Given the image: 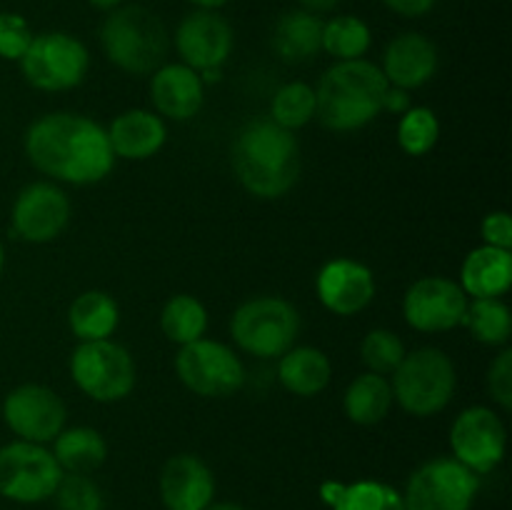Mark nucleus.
Masks as SVG:
<instances>
[{
	"instance_id": "f704fd0d",
	"label": "nucleus",
	"mask_w": 512,
	"mask_h": 510,
	"mask_svg": "<svg viewBox=\"0 0 512 510\" xmlns=\"http://www.w3.org/2000/svg\"><path fill=\"white\" fill-rule=\"evenodd\" d=\"M58 510H103V493L88 475L63 473L53 493Z\"/></svg>"
},
{
	"instance_id": "37998d69",
	"label": "nucleus",
	"mask_w": 512,
	"mask_h": 510,
	"mask_svg": "<svg viewBox=\"0 0 512 510\" xmlns=\"http://www.w3.org/2000/svg\"><path fill=\"white\" fill-rule=\"evenodd\" d=\"M198 10H220L223 5H228L230 0H190Z\"/></svg>"
},
{
	"instance_id": "c9c22d12",
	"label": "nucleus",
	"mask_w": 512,
	"mask_h": 510,
	"mask_svg": "<svg viewBox=\"0 0 512 510\" xmlns=\"http://www.w3.org/2000/svg\"><path fill=\"white\" fill-rule=\"evenodd\" d=\"M33 35L35 33L23 15L10 13V10L0 13V58L18 63L28 45L33 43Z\"/></svg>"
},
{
	"instance_id": "2eb2a0df",
	"label": "nucleus",
	"mask_w": 512,
	"mask_h": 510,
	"mask_svg": "<svg viewBox=\"0 0 512 510\" xmlns=\"http://www.w3.org/2000/svg\"><path fill=\"white\" fill-rule=\"evenodd\" d=\"M233 45V28L218 10H193L175 30L180 63L198 70L200 75L223 68L233 53Z\"/></svg>"
},
{
	"instance_id": "a19ab883",
	"label": "nucleus",
	"mask_w": 512,
	"mask_h": 510,
	"mask_svg": "<svg viewBox=\"0 0 512 510\" xmlns=\"http://www.w3.org/2000/svg\"><path fill=\"white\" fill-rule=\"evenodd\" d=\"M298 5L300 10H308V13L313 15H323L338 8L340 0H298Z\"/></svg>"
},
{
	"instance_id": "393cba45",
	"label": "nucleus",
	"mask_w": 512,
	"mask_h": 510,
	"mask_svg": "<svg viewBox=\"0 0 512 510\" xmlns=\"http://www.w3.org/2000/svg\"><path fill=\"white\" fill-rule=\"evenodd\" d=\"M320 500L330 510H405L403 493L380 480H325L320 485Z\"/></svg>"
},
{
	"instance_id": "a878e982",
	"label": "nucleus",
	"mask_w": 512,
	"mask_h": 510,
	"mask_svg": "<svg viewBox=\"0 0 512 510\" xmlns=\"http://www.w3.org/2000/svg\"><path fill=\"white\" fill-rule=\"evenodd\" d=\"M120 323V308L105 290H85L70 303L68 325L80 343L108 340Z\"/></svg>"
},
{
	"instance_id": "20e7f679",
	"label": "nucleus",
	"mask_w": 512,
	"mask_h": 510,
	"mask_svg": "<svg viewBox=\"0 0 512 510\" xmlns=\"http://www.w3.org/2000/svg\"><path fill=\"white\" fill-rule=\"evenodd\" d=\"M100 45L105 58L123 73L153 75L165 63L170 35L163 20L145 5H120L103 20Z\"/></svg>"
},
{
	"instance_id": "72a5a7b5",
	"label": "nucleus",
	"mask_w": 512,
	"mask_h": 510,
	"mask_svg": "<svg viewBox=\"0 0 512 510\" xmlns=\"http://www.w3.org/2000/svg\"><path fill=\"white\" fill-rule=\"evenodd\" d=\"M405 343L398 338V333L388 328H375L370 330L363 338V345H360V358H363L365 368L370 373L378 375H393L395 368L403 363L405 358Z\"/></svg>"
},
{
	"instance_id": "1a4fd4ad",
	"label": "nucleus",
	"mask_w": 512,
	"mask_h": 510,
	"mask_svg": "<svg viewBox=\"0 0 512 510\" xmlns=\"http://www.w3.org/2000/svg\"><path fill=\"white\" fill-rule=\"evenodd\" d=\"M63 468L45 445L13 440L0 445V495L13 503L33 505L53 498Z\"/></svg>"
},
{
	"instance_id": "ddd939ff",
	"label": "nucleus",
	"mask_w": 512,
	"mask_h": 510,
	"mask_svg": "<svg viewBox=\"0 0 512 510\" xmlns=\"http://www.w3.org/2000/svg\"><path fill=\"white\" fill-rule=\"evenodd\" d=\"M68 410L53 388L40 383H23L3 400V420L10 433L28 443H53L65 428Z\"/></svg>"
},
{
	"instance_id": "4468645a",
	"label": "nucleus",
	"mask_w": 512,
	"mask_h": 510,
	"mask_svg": "<svg viewBox=\"0 0 512 510\" xmlns=\"http://www.w3.org/2000/svg\"><path fill=\"white\" fill-rule=\"evenodd\" d=\"M468 295L455 280L425 275L415 280L403 298L405 323L420 333H445L463 325Z\"/></svg>"
},
{
	"instance_id": "c85d7f7f",
	"label": "nucleus",
	"mask_w": 512,
	"mask_h": 510,
	"mask_svg": "<svg viewBox=\"0 0 512 510\" xmlns=\"http://www.w3.org/2000/svg\"><path fill=\"white\" fill-rule=\"evenodd\" d=\"M160 328H163V335L170 343L183 348V345L195 343V340L205 335V330H208V310H205V305L195 295H173L163 305Z\"/></svg>"
},
{
	"instance_id": "4c0bfd02",
	"label": "nucleus",
	"mask_w": 512,
	"mask_h": 510,
	"mask_svg": "<svg viewBox=\"0 0 512 510\" xmlns=\"http://www.w3.org/2000/svg\"><path fill=\"white\" fill-rule=\"evenodd\" d=\"M480 235H483V245H493V248H512V218L505 210H495V213L485 215L480 223Z\"/></svg>"
},
{
	"instance_id": "bb28decb",
	"label": "nucleus",
	"mask_w": 512,
	"mask_h": 510,
	"mask_svg": "<svg viewBox=\"0 0 512 510\" xmlns=\"http://www.w3.org/2000/svg\"><path fill=\"white\" fill-rule=\"evenodd\" d=\"M50 453L55 455L63 473L90 475L108 458V443L95 428L75 425V428H63L55 435Z\"/></svg>"
},
{
	"instance_id": "473e14b6",
	"label": "nucleus",
	"mask_w": 512,
	"mask_h": 510,
	"mask_svg": "<svg viewBox=\"0 0 512 510\" xmlns=\"http://www.w3.org/2000/svg\"><path fill=\"white\" fill-rule=\"evenodd\" d=\"M440 138V123L438 115L433 113L425 105H413L410 110H405L400 115L398 123V145L403 153L420 158V155H428L430 150L438 145Z\"/></svg>"
},
{
	"instance_id": "aec40b11",
	"label": "nucleus",
	"mask_w": 512,
	"mask_h": 510,
	"mask_svg": "<svg viewBox=\"0 0 512 510\" xmlns=\"http://www.w3.org/2000/svg\"><path fill=\"white\" fill-rule=\"evenodd\" d=\"M160 498L168 510H205L215 498V478L198 455H173L160 473Z\"/></svg>"
},
{
	"instance_id": "cd10ccee",
	"label": "nucleus",
	"mask_w": 512,
	"mask_h": 510,
	"mask_svg": "<svg viewBox=\"0 0 512 510\" xmlns=\"http://www.w3.org/2000/svg\"><path fill=\"white\" fill-rule=\"evenodd\" d=\"M393 400L390 380L368 370L350 380L343 395V410L355 425H378L388 418Z\"/></svg>"
},
{
	"instance_id": "a18cd8bd",
	"label": "nucleus",
	"mask_w": 512,
	"mask_h": 510,
	"mask_svg": "<svg viewBox=\"0 0 512 510\" xmlns=\"http://www.w3.org/2000/svg\"><path fill=\"white\" fill-rule=\"evenodd\" d=\"M3 263H5V253H3V245H0V270H3Z\"/></svg>"
},
{
	"instance_id": "e433bc0d",
	"label": "nucleus",
	"mask_w": 512,
	"mask_h": 510,
	"mask_svg": "<svg viewBox=\"0 0 512 510\" xmlns=\"http://www.w3.org/2000/svg\"><path fill=\"white\" fill-rule=\"evenodd\" d=\"M488 390L495 403L508 413L512 408V348L505 345L488 368Z\"/></svg>"
},
{
	"instance_id": "dca6fc26",
	"label": "nucleus",
	"mask_w": 512,
	"mask_h": 510,
	"mask_svg": "<svg viewBox=\"0 0 512 510\" xmlns=\"http://www.w3.org/2000/svg\"><path fill=\"white\" fill-rule=\"evenodd\" d=\"M13 230L20 240L33 245L50 243L58 238L70 223V198L55 183L25 185L13 203Z\"/></svg>"
},
{
	"instance_id": "ea45409f",
	"label": "nucleus",
	"mask_w": 512,
	"mask_h": 510,
	"mask_svg": "<svg viewBox=\"0 0 512 510\" xmlns=\"http://www.w3.org/2000/svg\"><path fill=\"white\" fill-rule=\"evenodd\" d=\"M413 108V103H410V95L408 90H400V88H393L390 85L388 93H385V100H383V110H388V113H395V115H403L405 110Z\"/></svg>"
},
{
	"instance_id": "412c9836",
	"label": "nucleus",
	"mask_w": 512,
	"mask_h": 510,
	"mask_svg": "<svg viewBox=\"0 0 512 510\" xmlns=\"http://www.w3.org/2000/svg\"><path fill=\"white\" fill-rule=\"evenodd\" d=\"M115 158L148 160L163 150L168 140L165 120L153 110L130 108L105 128Z\"/></svg>"
},
{
	"instance_id": "58836bf2",
	"label": "nucleus",
	"mask_w": 512,
	"mask_h": 510,
	"mask_svg": "<svg viewBox=\"0 0 512 510\" xmlns=\"http://www.w3.org/2000/svg\"><path fill=\"white\" fill-rule=\"evenodd\" d=\"M438 0H383L388 10H393L400 18H423L435 8Z\"/></svg>"
},
{
	"instance_id": "423d86ee",
	"label": "nucleus",
	"mask_w": 512,
	"mask_h": 510,
	"mask_svg": "<svg viewBox=\"0 0 512 510\" xmlns=\"http://www.w3.org/2000/svg\"><path fill=\"white\" fill-rule=\"evenodd\" d=\"M235 345L260 360L288 353L300 335V315L293 303L280 295H258L245 300L230 318Z\"/></svg>"
},
{
	"instance_id": "b1692460",
	"label": "nucleus",
	"mask_w": 512,
	"mask_h": 510,
	"mask_svg": "<svg viewBox=\"0 0 512 510\" xmlns=\"http://www.w3.org/2000/svg\"><path fill=\"white\" fill-rule=\"evenodd\" d=\"M333 365L320 348L313 345H293L278 358V380L288 393L298 398H313L330 385Z\"/></svg>"
},
{
	"instance_id": "5701e85b",
	"label": "nucleus",
	"mask_w": 512,
	"mask_h": 510,
	"mask_svg": "<svg viewBox=\"0 0 512 510\" xmlns=\"http://www.w3.org/2000/svg\"><path fill=\"white\" fill-rule=\"evenodd\" d=\"M275 55L283 63L300 65L323 53V18L308 10H288L278 18L270 38Z\"/></svg>"
},
{
	"instance_id": "c03bdc74",
	"label": "nucleus",
	"mask_w": 512,
	"mask_h": 510,
	"mask_svg": "<svg viewBox=\"0 0 512 510\" xmlns=\"http://www.w3.org/2000/svg\"><path fill=\"white\" fill-rule=\"evenodd\" d=\"M205 510H245L243 505H235V503H210Z\"/></svg>"
},
{
	"instance_id": "f3484780",
	"label": "nucleus",
	"mask_w": 512,
	"mask_h": 510,
	"mask_svg": "<svg viewBox=\"0 0 512 510\" xmlns=\"http://www.w3.org/2000/svg\"><path fill=\"white\" fill-rule=\"evenodd\" d=\"M315 293L335 315H358L373 303L375 275L365 263L353 258H333L318 270Z\"/></svg>"
},
{
	"instance_id": "f03ea898",
	"label": "nucleus",
	"mask_w": 512,
	"mask_h": 510,
	"mask_svg": "<svg viewBox=\"0 0 512 510\" xmlns=\"http://www.w3.org/2000/svg\"><path fill=\"white\" fill-rule=\"evenodd\" d=\"M233 168L250 195L260 200L283 198L298 183V138L270 118L250 120L233 143Z\"/></svg>"
},
{
	"instance_id": "7c9ffc66",
	"label": "nucleus",
	"mask_w": 512,
	"mask_h": 510,
	"mask_svg": "<svg viewBox=\"0 0 512 510\" xmlns=\"http://www.w3.org/2000/svg\"><path fill=\"white\" fill-rule=\"evenodd\" d=\"M373 45V30L358 15L323 20V50L335 60H360Z\"/></svg>"
},
{
	"instance_id": "f257e3e1",
	"label": "nucleus",
	"mask_w": 512,
	"mask_h": 510,
	"mask_svg": "<svg viewBox=\"0 0 512 510\" xmlns=\"http://www.w3.org/2000/svg\"><path fill=\"white\" fill-rule=\"evenodd\" d=\"M23 145L30 165L60 183H100L115 165L103 125L80 113L40 115L25 130Z\"/></svg>"
},
{
	"instance_id": "9b49d317",
	"label": "nucleus",
	"mask_w": 512,
	"mask_h": 510,
	"mask_svg": "<svg viewBox=\"0 0 512 510\" xmlns=\"http://www.w3.org/2000/svg\"><path fill=\"white\" fill-rule=\"evenodd\" d=\"M480 488V475L450 458L420 465L405 485V510H470Z\"/></svg>"
},
{
	"instance_id": "9d476101",
	"label": "nucleus",
	"mask_w": 512,
	"mask_h": 510,
	"mask_svg": "<svg viewBox=\"0 0 512 510\" xmlns=\"http://www.w3.org/2000/svg\"><path fill=\"white\" fill-rule=\"evenodd\" d=\"M175 373L190 393L200 398H230L245 383V365L233 348L200 338L175 355Z\"/></svg>"
},
{
	"instance_id": "7ed1b4c3",
	"label": "nucleus",
	"mask_w": 512,
	"mask_h": 510,
	"mask_svg": "<svg viewBox=\"0 0 512 510\" xmlns=\"http://www.w3.org/2000/svg\"><path fill=\"white\" fill-rule=\"evenodd\" d=\"M388 88L380 65L365 58L338 60L315 88V118L335 133H353L383 113Z\"/></svg>"
},
{
	"instance_id": "a211bd4d",
	"label": "nucleus",
	"mask_w": 512,
	"mask_h": 510,
	"mask_svg": "<svg viewBox=\"0 0 512 510\" xmlns=\"http://www.w3.org/2000/svg\"><path fill=\"white\" fill-rule=\"evenodd\" d=\"M438 45L423 33H400L388 43L383 53V70L388 85L400 90L423 88L438 73Z\"/></svg>"
},
{
	"instance_id": "39448f33",
	"label": "nucleus",
	"mask_w": 512,
	"mask_h": 510,
	"mask_svg": "<svg viewBox=\"0 0 512 510\" xmlns=\"http://www.w3.org/2000/svg\"><path fill=\"white\" fill-rule=\"evenodd\" d=\"M458 375L450 355L440 348H418L405 353L393 373V398L405 413L430 418L448 408L455 395Z\"/></svg>"
},
{
	"instance_id": "f8f14e48",
	"label": "nucleus",
	"mask_w": 512,
	"mask_h": 510,
	"mask_svg": "<svg viewBox=\"0 0 512 510\" xmlns=\"http://www.w3.org/2000/svg\"><path fill=\"white\" fill-rule=\"evenodd\" d=\"M505 445H508L505 423L493 408L473 405L453 420L450 428L453 458L475 475L493 473L503 463Z\"/></svg>"
},
{
	"instance_id": "6e6552de",
	"label": "nucleus",
	"mask_w": 512,
	"mask_h": 510,
	"mask_svg": "<svg viewBox=\"0 0 512 510\" xmlns=\"http://www.w3.org/2000/svg\"><path fill=\"white\" fill-rule=\"evenodd\" d=\"M73 383L98 403H118L135 388V360L115 340H88L70 355Z\"/></svg>"
},
{
	"instance_id": "2f4dec72",
	"label": "nucleus",
	"mask_w": 512,
	"mask_h": 510,
	"mask_svg": "<svg viewBox=\"0 0 512 510\" xmlns=\"http://www.w3.org/2000/svg\"><path fill=\"white\" fill-rule=\"evenodd\" d=\"M315 110H318V103H315V88H310L308 83H300V80H293V83H285L283 88L275 90L273 103H270V120L280 125L285 130H300L315 118Z\"/></svg>"
},
{
	"instance_id": "0eeeda50",
	"label": "nucleus",
	"mask_w": 512,
	"mask_h": 510,
	"mask_svg": "<svg viewBox=\"0 0 512 510\" xmlns=\"http://www.w3.org/2000/svg\"><path fill=\"white\" fill-rule=\"evenodd\" d=\"M20 63V73L33 88L45 93H63L78 88L90 68V53L85 43L63 30L33 35Z\"/></svg>"
},
{
	"instance_id": "c756f323",
	"label": "nucleus",
	"mask_w": 512,
	"mask_h": 510,
	"mask_svg": "<svg viewBox=\"0 0 512 510\" xmlns=\"http://www.w3.org/2000/svg\"><path fill=\"white\" fill-rule=\"evenodd\" d=\"M465 328L483 345L505 348L512 335V315L503 298H470L463 318Z\"/></svg>"
},
{
	"instance_id": "4be33fe9",
	"label": "nucleus",
	"mask_w": 512,
	"mask_h": 510,
	"mask_svg": "<svg viewBox=\"0 0 512 510\" xmlns=\"http://www.w3.org/2000/svg\"><path fill=\"white\" fill-rule=\"evenodd\" d=\"M460 288L468 298H503L512 285V253L480 245L460 265Z\"/></svg>"
},
{
	"instance_id": "79ce46f5",
	"label": "nucleus",
	"mask_w": 512,
	"mask_h": 510,
	"mask_svg": "<svg viewBox=\"0 0 512 510\" xmlns=\"http://www.w3.org/2000/svg\"><path fill=\"white\" fill-rule=\"evenodd\" d=\"M90 5H93L95 10H103V13H110V10L120 8V5H125V0H88Z\"/></svg>"
},
{
	"instance_id": "6ab92c4d",
	"label": "nucleus",
	"mask_w": 512,
	"mask_h": 510,
	"mask_svg": "<svg viewBox=\"0 0 512 510\" xmlns=\"http://www.w3.org/2000/svg\"><path fill=\"white\" fill-rule=\"evenodd\" d=\"M150 100L155 113L183 123L195 118L205 103V83L198 70L183 63H163L150 78Z\"/></svg>"
}]
</instances>
